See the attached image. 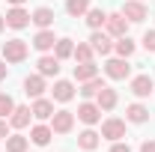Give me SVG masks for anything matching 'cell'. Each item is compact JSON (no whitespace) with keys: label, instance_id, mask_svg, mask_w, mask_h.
<instances>
[{"label":"cell","instance_id":"13","mask_svg":"<svg viewBox=\"0 0 155 152\" xmlns=\"http://www.w3.org/2000/svg\"><path fill=\"white\" fill-rule=\"evenodd\" d=\"M33 45H36L39 51H51V48L57 45V36H54L51 30H39V33H36V39H33Z\"/></svg>","mask_w":155,"mask_h":152},{"label":"cell","instance_id":"1","mask_svg":"<svg viewBox=\"0 0 155 152\" xmlns=\"http://www.w3.org/2000/svg\"><path fill=\"white\" fill-rule=\"evenodd\" d=\"M3 57H6V63H21V60L27 57V42H24V39H9V42H3Z\"/></svg>","mask_w":155,"mask_h":152},{"label":"cell","instance_id":"30","mask_svg":"<svg viewBox=\"0 0 155 152\" xmlns=\"http://www.w3.org/2000/svg\"><path fill=\"white\" fill-rule=\"evenodd\" d=\"M72 57H75L78 63H90V57H93V45H78Z\"/></svg>","mask_w":155,"mask_h":152},{"label":"cell","instance_id":"11","mask_svg":"<svg viewBox=\"0 0 155 152\" xmlns=\"http://www.w3.org/2000/svg\"><path fill=\"white\" fill-rule=\"evenodd\" d=\"M90 45H93V51H96V54H110V48H114V45H110V36H107V33H93V39H90Z\"/></svg>","mask_w":155,"mask_h":152},{"label":"cell","instance_id":"19","mask_svg":"<svg viewBox=\"0 0 155 152\" xmlns=\"http://www.w3.org/2000/svg\"><path fill=\"white\" fill-rule=\"evenodd\" d=\"M57 72H60V60L57 57H42L39 60V75L51 78V75H57Z\"/></svg>","mask_w":155,"mask_h":152},{"label":"cell","instance_id":"37","mask_svg":"<svg viewBox=\"0 0 155 152\" xmlns=\"http://www.w3.org/2000/svg\"><path fill=\"white\" fill-rule=\"evenodd\" d=\"M3 24H6V18H3V15H0V30H3Z\"/></svg>","mask_w":155,"mask_h":152},{"label":"cell","instance_id":"17","mask_svg":"<svg viewBox=\"0 0 155 152\" xmlns=\"http://www.w3.org/2000/svg\"><path fill=\"white\" fill-rule=\"evenodd\" d=\"M96 75H98V69L93 66V60H90V63H81V66H75V81H81V84H84V81H93Z\"/></svg>","mask_w":155,"mask_h":152},{"label":"cell","instance_id":"27","mask_svg":"<svg viewBox=\"0 0 155 152\" xmlns=\"http://www.w3.org/2000/svg\"><path fill=\"white\" fill-rule=\"evenodd\" d=\"M104 21H107V15H104L101 9H90V12H87V24H90L93 30H98V27H101Z\"/></svg>","mask_w":155,"mask_h":152},{"label":"cell","instance_id":"15","mask_svg":"<svg viewBox=\"0 0 155 152\" xmlns=\"http://www.w3.org/2000/svg\"><path fill=\"white\" fill-rule=\"evenodd\" d=\"M51 93H54V98H57V101H72V95H75V87H72L69 81H57Z\"/></svg>","mask_w":155,"mask_h":152},{"label":"cell","instance_id":"5","mask_svg":"<svg viewBox=\"0 0 155 152\" xmlns=\"http://www.w3.org/2000/svg\"><path fill=\"white\" fill-rule=\"evenodd\" d=\"M104 24H107V33H110V36H125V33H128V18H125L122 12L107 15V21H104Z\"/></svg>","mask_w":155,"mask_h":152},{"label":"cell","instance_id":"32","mask_svg":"<svg viewBox=\"0 0 155 152\" xmlns=\"http://www.w3.org/2000/svg\"><path fill=\"white\" fill-rule=\"evenodd\" d=\"M140 152H155V140H146V143L140 146Z\"/></svg>","mask_w":155,"mask_h":152},{"label":"cell","instance_id":"26","mask_svg":"<svg viewBox=\"0 0 155 152\" xmlns=\"http://www.w3.org/2000/svg\"><path fill=\"white\" fill-rule=\"evenodd\" d=\"M75 54V45H72V39H57V60H66Z\"/></svg>","mask_w":155,"mask_h":152},{"label":"cell","instance_id":"10","mask_svg":"<svg viewBox=\"0 0 155 152\" xmlns=\"http://www.w3.org/2000/svg\"><path fill=\"white\" fill-rule=\"evenodd\" d=\"M30 21H33V24H36V27H42V30H48V27H51V24H54V12H51V9H48V6H39L36 12H33V15H30Z\"/></svg>","mask_w":155,"mask_h":152},{"label":"cell","instance_id":"20","mask_svg":"<svg viewBox=\"0 0 155 152\" xmlns=\"http://www.w3.org/2000/svg\"><path fill=\"white\" fill-rule=\"evenodd\" d=\"M125 116H128V122H146V119H149V107H143V104H128Z\"/></svg>","mask_w":155,"mask_h":152},{"label":"cell","instance_id":"33","mask_svg":"<svg viewBox=\"0 0 155 152\" xmlns=\"http://www.w3.org/2000/svg\"><path fill=\"white\" fill-rule=\"evenodd\" d=\"M110 152H131V149H128L125 143H114V146H110Z\"/></svg>","mask_w":155,"mask_h":152},{"label":"cell","instance_id":"24","mask_svg":"<svg viewBox=\"0 0 155 152\" xmlns=\"http://www.w3.org/2000/svg\"><path fill=\"white\" fill-rule=\"evenodd\" d=\"M87 9H90V0H69V3H66V12L75 15V18H81Z\"/></svg>","mask_w":155,"mask_h":152},{"label":"cell","instance_id":"23","mask_svg":"<svg viewBox=\"0 0 155 152\" xmlns=\"http://www.w3.org/2000/svg\"><path fill=\"white\" fill-rule=\"evenodd\" d=\"M78 143H81L84 149H96V146H98V134L93 131V128H87V131L78 134Z\"/></svg>","mask_w":155,"mask_h":152},{"label":"cell","instance_id":"36","mask_svg":"<svg viewBox=\"0 0 155 152\" xmlns=\"http://www.w3.org/2000/svg\"><path fill=\"white\" fill-rule=\"evenodd\" d=\"M9 3H12V6H21V3H24V0H9Z\"/></svg>","mask_w":155,"mask_h":152},{"label":"cell","instance_id":"2","mask_svg":"<svg viewBox=\"0 0 155 152\" xmlns=\"http://www.w3.org/2000/svg\"><path fill=\"white\" fill-rule=\"evenodd\" d=\"M104 72H107V78H114V81H125L128 72H131V66L125 63V57H116V60H107L104 63Z\"/></svg>","mask_w":155,"mask_h":152},{"label":"cell","instance_id":"31","mask_svg":"<svg viewBox=\"0 0 155 152\" xmlns=\"http://www.w3.org/2000/svg\"><path fill=\"white\" fill-rule=\"evenodd\" d=\"M143 48H146V51H155V30L143 33Z\"/></svg>","mask_w":155,"mask_h":152},{"label":"cell","instance_id":"22","mask_svg":"<svg viewBox=\"0 0 155 152\" xmlns=\"http://www.w3.org/2000/svg\"><path fill=\"white\" fill-rule=\"evenodd\" d=\"M101 87H104V81L96 75L93 81H84V90H81V95H84V98H93V95H98V90H101Z\"/></svg>","mask_w":155,"mask_h":152},{"label":"cell","instance_id":"34","mask_svg":"<svg viewBox=\"0 0 155 152\" xmlns=\"http://www.w3.org/2000/svg\"><path fill=\"white\" fill-rule=\"evenodd\" d=\"M0 137H6V122L0 119Z\"/></svg>","mask_w":155,"mask_h":152},{"label":"cell","instance_id":"9","mask_svg":"<svg viewBox=\"0 0 155 152\" xmlns=\"http://www.w3.org/2000/svg\"><path fill=\"white\" fill-rule=\"evenodd\" d=\"M152 90H155V87H152V78H149V75H137L134 81H131V93H134L137 98H146Z\"/></svg>","mask_w":155,"mask_h":152},{"label":"cell","instance_id":"28","mask_svg":"<svg viewBox=\"0 0 155 152\" xmlns=\"http://www.w3.org/2000/svg\"><path fill=\"white\" fill-rule=\"evenodd\" d=\"M27 149V137H6V152H24Z\"/></svg>","mask_w":155,"mask_h":152},{"label":"cell","instance_id":"4","mask_svg":"<svg viewBox=\"0 0 155 152\" xmlns=\"http://www.w3.org/2000/svg\"><path fill=\"white\" fill-rule=\"evenodd\" d=\"M78 119H81V122H87V125H96L98 119H101V107L93 104V101H84V104L78 107Z\"/></svg>","mask_w":155,"mask_h":152},{"label":"cell","instance_id":"3","mask_svg":"<svg viewBox=\"0 0 155 152\" xmlns=\"http://www.w3.org/2000/svg\"><path fill=\"white\" fill-rule=\"evenodd\" d=\"M72 125H75V114H72V111H54V116H51V128H54L57 134L72 131Z\"/></svg>","mask_w":155,"mask_h":152},{"label":"cell","instance_id":"7","mask_svg":"<svg viewBox=\"0 0 155 152\" xmlns=\"http://www.w3.org/2000/svg\"><path fill=\"white\" fill-rule=\"evenodd\" d=\"M122 15H125L128 21H143L149 12H146V6H143L140 0H128V3L122 6Z\"/></svg>","mask_w":155,"mask_h":152},{"label":"cell","instance_id":"18","mask_svg":"<svg viewBox=\"0 0 155 152\" xmlns=\"http://www.w3.org/2000/svg\"><path fill=\"white\" fill-rule=\"evenodd\" d=\"M36 119H48V116H54V104L48 101V98H36V104L30 107Z\"/></svg>","mask_w":155,"mask_h":152},{"label":"cell","instance_id":"35","mask_svg":"<svg viewBox=\"0 0 155 152\" xmlns=\"http://www.w3.org/2000/svg\"><path fill=\"white\" fill-rule=\"evenodd\" d=\"M6 78V63H0V81Z\"/></svg>","mask_w":155,"mask_h":152},{"label":"cell","instance_id":"14","mask_svg":"<svg viewBox=\"0 0 155 152\" xmlns=\"http://www.w3.org/2000/svg\"><path fill=\"white\" fill-rule=\"evenodd\" d=\"M96 104L101 107V111H110V107L116 104V93L110 90V87H101V90H98V95H96Z\"/></svg>","mask_w":155,"mask_h":152},{"label":"cell","instance_id":"12","mask_svg":"<svg viewBox=\"0 0 155 152\" xmlns=\"http://www.w3.org/2000/svg\"><path fill=\"white\" fill-rule=\"evenodd\" d=\"M24 93L33 95V98H39V95L45 93V81H42V75H30L27 81H24Z\"/></svg>","mask_w":155,"mask_h":152},{"label":"cell","instance_id":"29","mask_svg":"<svg viewBox=\"0 0 155 152\" xmlns=\"http://www.w3.org/2000/svg\"><path fill=\"white\" fill-rule=\"evenodd\" d=\"M12 111H15V101H12V95L3 93V95H0V119H6Z\"/></svg>","mask_w":155,"mask_h":152},{"label":"cell","instance_id":"8","mask_svg":"<svg viewBox=\"0 0 155 152\" xmlns=\"http://www.w3.org/2000/svg\"><path fill=\"white\" fill-rule=\"evenodd\" d=\"M3 18H6V24H9V27H15V30H21V27H27V24H30V15H27V12H24L21 6L9 9V12H6Z\"/></svg>","mask_w":155,"mask_h":152},{"label":"cell","instance_id":"25","mask_svg":"<svg viewBox=\"0 0 155 152\" xmlns=\"http://www.w3.org/2000/svg\"><path fill=\"white\" fill-rule=\"evenodd\" d=\"M114 48H116L119 57H131V54H134V42H131L128 36H119V42H116Z\"/></svg>","mask_w":155,"mask_h":152},{"label":"cell","instance_id":"21","mask_svg":"<svg viewBox=\"0 0 155 152\" xmlns=\"http://www.w3.org/2000/svg\"><path fill=\"white\" fill-rule=\"evenodd\" d=\"M30 137H33V143H36V146H45V143L54 137V128H48V125H36V128L30 131Z\"/></svg>","mask_w":155,"mask_h":152},{"label":"cell","instance_id":"16","mask_svg":"<svg viewBox=\"0 0 155 152\" xmlns=\"http://www.w3.org/2000/svg\"><path fill=\"white\" fill-rule=\"evenodd\" d=\"M30 107H15L12 114H9V122H12V128H24V125H30Z\"/></svg>","mask_w":155,"mask_h":152},{"label":"cell","instance_id":"6","mask_svg":"<svg viewBox=\"0 0 155 152\" xmlns=\"http://www.w3.org/2000/svg\"><path fill=\"white\" fill-rule=\"evenodd\" d=\"M101 137H107V140L125 137V122H122V119H107V122L101 125Z\"/></svg>","mask_w":155,"mask_h":152}]
</instances>
